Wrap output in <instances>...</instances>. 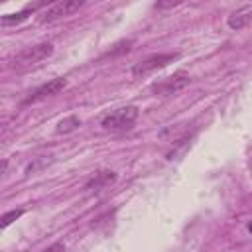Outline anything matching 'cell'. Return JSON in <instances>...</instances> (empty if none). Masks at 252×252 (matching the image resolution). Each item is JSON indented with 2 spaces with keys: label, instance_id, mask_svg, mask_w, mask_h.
<instances>
[{
  "label": "cell",
  "instance_id": "cell-9",
  "mask_svg": "<svg viewBox=\"0 0 252 252\" xmlns=\"http://www.w3.org/2000/svg\"><path fill=\"white\" fill-rule=\"evenodd\" d=\"M250 22H252V6H242V8H238L236 12H232V14L228 16L226 26H228L230 30L238 32V30L246 28Z\"/></svg>",
  "mask_w": 252,
  "mask_h": 252
},
{
  "label": "cell",
  "instance_id": "cell-7",
  "mask_svg": "<svg viewBox=\"0 0 252 252\" xmlns=\"http://www.w3.org/2000/svg\"><path fill=\"white\" fill-rule=\"evenodd\" d=\"M116 181V173L110 171V169H102V171H96L87 183H85V191H100L104 187H108L110 183Z\"/></svg>",
  "mask_w": 252,
  "mask_h": 252
},
{
  "label": "cell",
  "instance_id": "cell-12",
  "mask_svg": "<svg viewBox=\"0 0 252 252\" xmlns=\"http://www.w3.org/2000/svg\"><path fill=\"white\" fill-rule=\"evenodd\" d=\"M130 45H132V41H120V43H118V45H114V49H110L104 57H114V55H118V53L130 51Z\"/></svg>",
  "mask_w": 252,
  "mask_h": 252
},
{
  "label": "cell",
  "instance_id": "cell-6",
  "mask_svg": "<svg viewBox=\"0 0 252 252\" xmlns=\"http://www.w3.org/2000/svg\"><path fill=\"white\" fill-rule=\"evenodd\" d=\"M65 87H67V81H65L63 77L51 79V81L43 83L41 87H37V89H35V91H33L30 96H26L24 104H33V102H39V100H43V98H47V96H53V94L61 93Z\"/></svg>",
  "mask_w": 252,
  "mask_h": 252
},
{
  "label": "cell",
  "instance_id": "cell-1",
  "mask_svg": "<svg viewBox=\"0 0 252 252\" xmlns=\"http://www.w3.org/2000/svg\"><path fill=\"white\" fill-rule=\"evenodd\" d=\"M138 118V108L128 104V106H120L112 112H108L106 116H102L100 120V126L104 130H112V132H118V130H128L132 128V124L136 122Z\"/></svg>",
  "mask_w": 252,
  "mask_h": 252
},
{
  "label": "cell",
  "instance_id": "cell-8",
  "mask_svg": "<svg viewBox=\"0 0 252 252\" xmlns=\"http://www.w3.org/2000/svg\"><path fill=\"white\" fill-rule=\"evenodd\" d=\"M39 8H47V4L45 2H35V4H28V6H24V10H20V12H16V14H6V16H2V26H18V24H22L24 20H28V16L30 14H33L35 10H39Z\"/></svg>",
  "mask_w": 252,
  "mask_h": 252
},
{
  "label": "cell",
  "instance_id": "cell-14",
  "mask_svg": "<svg viewBox=\"0 0 252 252\" xmlns=\"http://www.w3.org/2000/svg\"><path fill=\"white\" fill-rule=\"evenodd\" d=\"M41 252H65V244H63V242H53L51 246H47V248L41 250Z\"/></svg>",
  "mask_w": 252,
  "mask_h": 252
},
{
  "label": "cell",
  "instance_id": "cell-4",
  "mask_svg": "<svg viewBox=\"0 0 252 252\" xmlns=\"http://www.w3.org/2000/svg\"><path fill=\"white\" fill-rule=\"evenodd\" d=\"M179 57V53H156V55H150L142 61H138L134 67H132V75L134 77H144L156 69H161L169 63H173L175 59Z\"/></svg>",
  "mask_w": 252,
  "mask_h": 252
},
{
  "label": "cell",
  "instance_id": "cell-5",
  "mask_svg": "<svg viewBox=\"0 0 252 252\" xmlns=\"http://www.w3.org/2000/svg\"><path fill=\"white\" fill-rule=\"evenodd\" d=\"M189 83H191V77L185 71H177V73H173V75H169V77L154 83L152 85V91L156 94H159V96H169V94L185 89Z\"/></svg>",
  "mask_w": 252,
  "mask_h": 252
},
{
  "label": "cell",
  "instance_id": "cell-2",
  "mask_svg": "<svg viewBox=\"0 0 252 252\" xmlns=\"http://www.w3.org/2000/svg\"><path fill=\"white\" fill-rule=\"evenodd\" d=\"M53 53V45L43 41V43H35L32 47H26L22 49L14 59H12V67L16 69H24V67H32L43 59H47L49 55Z\"/></svg>",
  "mask_w": 252,
  "mask_h": 252
},
{
  "label": "cell",
  "instance_id": "cell-11",
  "mask_svg": "<svg viewBox=\"0 0 252 252\" xmlns=\"http://www.w3.org/2000/svg\"><path fill=\"white\" fill-rule=\"evenodd\" d=\"M24 215V209H14V211H8L4 217H2V228H6L8 224H12L16 219H20Z\"/></svg>",
  "mask_w": 252,
  "mask_h": 252
},
{
  "label": "cell",
  "instance_id": "cell-3",
  "mask_svg": "<svg viewBox=\"0 0 252 252\" xmlns=\"http://www.w3.org/2000/svg\"><path fill=\"white\" fill-rule=\"evenodd\" d=\"M83 6L81 0H63V2H53V4H47V8H43V12L39 14V22L41 24H49V22H55L59 18H65V16H71L73 12H77L79 8Z\"/></svg>",
  "mask_w": 252,
  "mask_h": 252
},
{
  "label": "cell",
  "instance_id": "cell-13",
  "mask_svg": "<svg viewBox=\"0 0 252 252\" xmlns=\"http://www.w3.org/2000/svg\"><path fill=\"white\" fill-rule=\"evenodd\" d=\"M51 159H35L33 163H30L28 167H26V175H30V173H35L39 167H43V165H47Z\"/></svg>",
  "mask_w": 252,
  "mask_h": 252
},
{
  "label": "cell",
  "instance_id": "cell-15",
  "mask_svg": "<svg viewBox=\"0 0 252 252\" xmlns=\"http://www.w3.org/2000/svg\"><path fill=\"white\" fill-rule=\"evenodd\" d=\"M179 2H158L156 4V10H163V8H173V6H177Z\"/></svg>",
  "mask_w": 252,
  "mask_h": 252
},
{
  "label": "cell",
  "instance_id": "cell-10",
  "mask_svg": "<svg viewBox=\"0 0 252 252\" xmlns=\"http://www.w3.org/2000/svg\"><path fill=\"white\" fill-rule=\"evenodd\" d=\"M79 126H81V120H79L77 116H67V118H63V120L57 122L55 132H57V134H69V132L77 130Z\"/></svg>",
  "mask_w": 252,
  "mask_h": 252
}]
</instances>
